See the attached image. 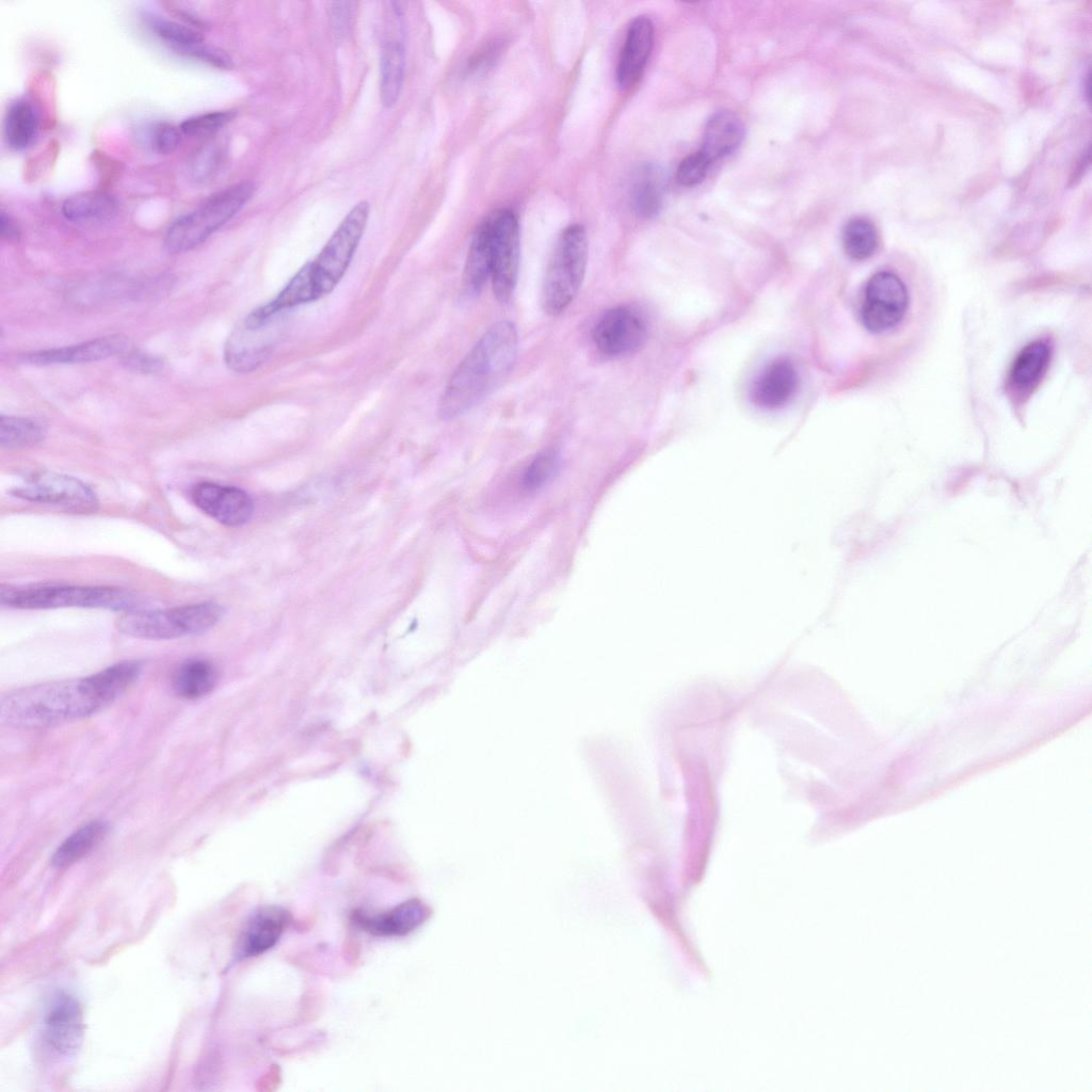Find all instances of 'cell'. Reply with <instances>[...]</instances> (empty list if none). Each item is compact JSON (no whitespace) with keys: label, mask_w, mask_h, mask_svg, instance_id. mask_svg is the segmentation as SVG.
<instances>
[{"label":"cell","mask_w":1092,"mask_h":1092,"mask_svg":"<svg viewBox=\"0 0 1092 1092\" xmlns=\"http://www.w3.org/2000/svg\"><path fill=\"white\" fill-rule=\"evenodd\" d=\"M222 615L223 608L219 604L203 601L163 610L128 611L117 619L116 627L133 638L171 640L204 632Z\"/></svg>","instance_id":"obj_7"},{"label":"cell","mask_w":1092,"mask_h":1092,"mask_svg":"<svg viewBox=\"0 0 1092 1092\" xmlns=\"http://www.w3.org/2000/svg\"><path fill=\"white\" fill-rule=\"evenodd\" d=\"M255 191L254 182L241 181L213 194L168 226L163 240L164 248L171 254H179L203 243L231 220Z\"/></svg>","instance_id":"obj_5"},{"label":"cell","mask_w":1092,"mask_h":1092,"mask_svg":"<svg viewBox=\"0 0 1092 1092\" xmlns=\"http://www.w3.org/2000/svg\"><path fill=\"white\" fill-rule=\"evenodd\" d=\"M44 1038L58 1055H75L83 1039V1013L80 1002L68 993H59L51 1000L44 1017Z\"/></svg>","instance_id":"obj_12"},{"label":"cell","mask_w":1092,"mask_h":1092,"mask_svg":"<svg viewBox=\"0 0 1092 1092\" xmlns=\"http://www.w3.org/2000/svg\"><path fill=\"white\" fill-rule=\"evenodd\" d=\"M798 373L787 359L769 364L756 379L752 400L760 407L775 410L786 405L796 395Z\"/></svg>","instance_id":"obj_20"},{"label":"cell","mask_w":1092,"mask_h":1092,"mask_svg":"<svg viewBox=\"0 0 1092 1092\" xmlns=\"http://www.w3.org/2000/svg\"><path fill=\"white\" fill-rule=\"evenodd\" d=\"M370 205H354L319 254L305 263L274 299L252 310L248 324H267L283 310L316 302L330 294L344 276L367 227Z\"/></svg>","instance_id":"obj_2"},{"label":"cell","mask_w":1092,"mask_h":1092,"mask_svg":"<svg viewBox=\"0 0 1092 1092\" xmlns=\"http://www.w3.org/2000/svg\"><path fill=\"white\" fill-rule=\"evenodd\" d=\"M402 16L403 13L399 15L392 31H386L381 46L380 96L386 108L392 107L398 101L403 84L405 45Z\"/></svg>","instance_id":"obj_18"},{"label":"cell","mask_w":1092,"mask_h":1092,"mask_svg":"<svg viewBox=\"0 0 1092 1092\" xmlns=\"http://www.w3.org/2000/svg\"><path fill=\"white\" fill-rule=\"evenodd\" d=\"M1 224V236L6 239H16L18 236V228L14 220L4 211H1L0 216Z\"/></svg>","instance_id":"obj_39"},{"label":"cell","mask_w":1092,"mask_h":1092,"mask_svg":"<svg viewBox=\"0 0 1092 1092\" xmlns=\"http://www.w3.org/2000/svg\"><path fill=\"white\" fill-rule=\"evenodd\" d=\"M215 665L204 658L183 661L173 675L175 694L184 700H196L209 694L218 684Z\"/></svg>","instance_id":"obj_24"},{"label":"cell","mask_w":1092,"mask_h":1092,"mask_svg":"<svg viewBox=\"0 0 1092 1092\" xmlns=\"http://www.w3.org/2000/svg\"><path fill=\"white\" fill-rule=\"evenodd\" d=\"M225 158V149L221 142L211 141L198 148L192 156L188 172L192 180L203 183L210 180L219 172Z\"/></svg>","instance_id":"obj_32"},{"label":"cell","mask_w":1092,"mask_h":1092,"mask_svg":"<svg viewBox=\"0 0 1092 1092\" xmlns=\"http://www.w3.org/2000/svg\"><path fill=\"white\" fill-rule=\"evenodd\" d=\"M423 903L411 899L394 909L379 914L355 912L353 919L364 931L375 936L405 935L419 927L427 918Z\"/></svg>","instance_id":"obj_19"},{"label":"cell","mask_w":1092,"mask_h":1092,"mask_svg":"<svg viewBox=\"0 0 1092 1092\" xmlns=\"http://www.w3.org/2000/svg\"><path fill=\"white\" fill-rule=\"evenodd\" d=\"M588 237L580 224L560 234L549 258L542 289L546 314L558 316L573 302L582 285L588 263Z\"/></svg>","instance_id":"obj_6"},{"label":"cell","mask_w":1092,"mask_h":1092,"mask_svg":"<svg viewBox=\"0 0 1092 1092\" xmlns=\"http://www.w3.org/2000/svg\"><path fill=\"white\" fill-rule=\"evenodd\" d=\"M129 350V339L123 335H109L78 344L29 353L23 362L35 366L97 362Z\"/></svg>","instance_id":"obj_15"},{"label":"cell","mask_w":1092,"mask_h":1092,"mask_svg":"<svg viewBox=\"0 0 1092 1092\" xmlns=\"http://www.w3.org/2000/svg\"><path fill=\"white\" fill-rule=\"evenodd\" d=\"M144 139L152 150L167 155L178 147L180 133L173 125L158 122L147 127Z\"/></svg>","instance_id":"obj_35"},{"label":"cell","mask_w":1092,"mask_h":1092,"mask_svg":"<svg viewBox=\"0 0 1092 1092\" xmlns=\"http://www.w3.org/2000/svg\"><path fill=\"white\" fill-rule=\"evenodd\" d=\"M115 205L114 198L106 192H83L64 200L62 214L73 222L103 219L114 212Z\"/></svg>","instance_id":"obj_28"},{"label":"cell","mask_w":1092,"mask_h":1092,"mask_svg":"<svg viewBox=\"0 0 1092 1092\" xmlns=\"http://www.w3.org/2000/svg\"><path fill=\"white\" fill-rule=\"evenodd\" d=\"M183 53L219 68H229L232 66L231 60L226 53L204 43L188 49Z\"/></svg>","instance_id":"obj_38"},{"label":"cell","mask_w":1092,"mask_h":1092,"mask_svg":"<svg viewBox=\"0 0 1092 1092\" xmlns=\"http://www.w3.org/2000/svg\"><path fill=\"white\" fill-rule=\"evenodd\" d=\"M37 128V112L30 101L19 99L9 107L4 118V138L12 149L27 148L33 142Z\"/></svg>","instance_id":"obj_27"},{"label":"cell","mask_w":1092,"mask_h":1092,"mask_svg":"<svg viewBox=\"0 0 1092 1092\" xmlns=\"http://www.w3.org/2000/svg\"><path fill=\"white\" fill-rule=\"evenodd\" d=\"M743 138L741 119L728 110L718 111L705 125L700 151L713 163L734 152Z\"/></svg>","instance_id":"obj_22"},{"label":"cell","mask_w":1092,"mask_h":1092,"mask_svg":"<svg viewBox=\"0 0 1092 1092\" xmlns=\"http://www.w3.org/2000/svg\"><path fill=\"white\" fill-rule=\"evenodd\" d=\"M45 434V428L36 420L4 415L0 418V444L3 448L34 446L44 439Z\"/></svg>","instance_id":"obj_29"},{"label":"cell","mask_w":1092,"mask_h":1092,"mask_svg":"<svg viewBox=\"0 0 1092 1092\" xmlns=\"http://www.w3.org/2000/svg\"><path fill=\"white\" fill-rule=\"evenodd\" d=\"M559 469V455L555 450H546L536 455L526 468L521 477V485L527 491H535L550 480Z\"/></svg>","instance_id":"obj_33"},{"label":"cell","mask_w":1092,"mask_h":1092,"mask_svg":"<svg viewBox=\"0 0 1092 1092\" xmlns=\"http://www.w3.org/2000/svg\"><path fill=\"white\" fill-rule=\"evenodd\" d=\"M646 339L643 317L629 306L608 309L593 330V340L600 353L623 356L638 351Z\"/></svg>","instance_id":"obj_11"},{"label":"cell","mask_w":1092,"mask_h":1092,"mask_svg":"<svg viewBox=\"0 0 1092 1092\" xmlns=\"http://www.w3.org/2000/svg\"><path fill=\"white\" fill-rule=\"evenodd\" d=\"M290 919L289 913L276 905L258 909L246 922L238 945L239 958L257 957L276 945Z\"/></svg>","instance_id":"obj_17"},{"label":"cell","mask_w":1092,"mask_h":1092,"mask_svg":"<svg viewBox=\"0 0 1092 1092\" xmlns=\"http://www.w3.org/2000/svg\"><path fill=\"white\" fill-rule=\"evenodd\" d=\"M908 304L909 293L900 277L887 271L878 272L865 288L863 324L872 333L886 332L902 320Z\"/></svg>","instance_id":"obj_10"},{"label":"cell","mask_w":1092,"mask_h":1092,"mask_svg":"<svg viewBox=\"0 0 1092 1092\" xmlns=\"http://www.w3.org/2000/svg\"><path fill=\"white\" fill-rule=\"evenodd\" d=\"M712 162L700 150L681 160L676 178L685 187L696 186L704 180Z\"/></svg>","instance_id":"obj_36"},{"label":"cell","mask_w":1092,"mask_h":1092,"mask_svg":"<svg viewBox=\"0 0 1092 1092\" xmlns=\"http://www.w3.org/2000/svg\"><path fill=\"white\" fill-rule=\"evenodd\" d=\"M1050 362L1047 343L1035 340L1025 346L1015 357L1008 378L1009 387L1019 397L1029 396L1044 378Z\"/></svg>","instance_id":"obj_21"},{"label":"cell","mask_w":1092,"mask_h":1092,"mask_svg":"<svg viewBox=\"0 0 1092 1092\" xmlns=\"http://www.w3.org/2000/svg\"><path fill=\"white\" fill-rule=\"evenodd\" d=\"M654 45V25L646 16L635 18L626 32L616 66V82L629 89L641 77Z\"/></svg>","instance_id":"obj_16"},{"label":"cell","mask_w":1092,"mask_h":1092,"mask_svg":"<svg viewBox=\"0 0 1092 1092\" xmlns=\"http://www.w3.org/2000/svg\"><path fill=\"white\" fill-rule=\"evenodd\" d=\"M121 362L127 370L143 374L156 373L164 367L160 356L130 349L121 355Z\"/></svg>","instance_id":"obj_37"},{"label":"cell","mask_w":1092,"mask_h":1092,"mask_svg":"<svg viewBox=\"0 0 1092 1092\" xmlns=\"http://www.w3.org/2000/svg\"><path fill=\"white\" fill-rule=\"evenodd\" d=\"M491 274V229L485 218L475 231L469 245L462 280L464 294L468 298L479 294Z\"/></svg>","instance_id":"obj_23"},{"label":"cell","mask_w":1092,"mask_h":1092,"mask_svg":"<svg viewBox=\"0 0 1092 1092\" xmlns=\"http://www.w3.org/2000/svg\"><path fill=\"white\" fill-rule=\"evenodd\" d=\"M109 824L103 820L86 822L55 849L51 864L55 868H66L91 853L107 836Z\"/></svg>","instance_id":"obj_25"},{"label":"cell","mask_w":1092,"mask_h":1092,"mask_svg":"<svg viewBox=\"0 0 1092 1092\" xmlns=\"http://www.w3.org/2000/svg\"><path fill=\"white\" fill-rule=\"evenodd\" d=\"M141 672V662L125 660L85 677L15 689L0 698V721L44 728L89 717L117 700Z\"/></svg>","instance_id":"obj_1"},{"label":"cell","mask_w":1092,"mask_h":1092,"mask_svg":"<svg viewBox=\"0 0 1092 1092\" xmlns=\"http://www.w3.org/2000/svg\"><path fill=\"white\" fill-rule=\"evenodd\" d=\"M842 244L847 255L855 260L870 257L878 245V234L873 224L864 218L850 220L842 232Z\"/></svg>","instance_id":"obj_30"},{"label":"cell","mask_w":1092,"mask_h":1092,"mask_svg":"<svg viewBox=\"0 0 1092 1092\" xmlns=\"http://www.w3.org/2000/svg\"><path fill=\"white\" fill-rule=\"evenodd\" d=\"M517 344V332L512 322L493 324L451 375L438 403V415L446 420L453 419L492 394L512 370Z\"/></svg>","instance_id":"obj_3"},{"label":"cell","mask_w":1092,"mask_h":1092,"mask_svg":"<svg viewBox=\"0 0 1092 1092\" xmlns=\"http://www.w3.org/2000/svg\"><path fill=\"white\" fill-rule=\"evenodd\" d=\"M146 19L148 27L157 36L181 53L204 43L203 35L191 27L155 15H149Z\"/></svg>","instance_id":"obj_31"},{"label":"cell","mask_w":1092,"mask_h":1092,"mask_svg":"<svg viewBox=\"0 0 1092 1092\" xmlns=\"http://www.w3.org/2000/svg\"><path fill=\"white\" fill-rule=\"evenodd\" d=\"M191 498L205 514L228 527L246 524L254 511L250 495L236 486L200 482L192 488Z\"/></svg>","instance_id":"obj_13"},{"label":"cell","mask_w":1092,"mask_h":1092,"mask_svg":"<svg viewBox=\"0 0 1092 1092\" xmlns=\"http://www.w3.org/2000/svg\"><path fill=\"white\" fill-rule=\"evenodd\" d=\"M664 179L662 172L653 164L641 166L632 179L630 203L633 211L642 218L656 215L662 206Z\"/></svg>","instance_id":"obj_26"},{"label":"cell","mask_w":1092,"mask_h":1092,"mask_svg":"<svg viewBox=\"0 0 1092 1092\" xmlns=\"http://www.w3.org/2000/svg\"><path fill=\"white\" fill-rule=\"evenodd\" d=\"M12 493L25 500L53 504L73 513H92L98 500L82 481L63 473L39 471L27 476Z\"/></svg>","instance_id":"obj_9"},{"label":"cell","mask_w":1092,"mask_h":1092,"mask_svg":"<svg viewBox=\"0 0 1092 1092\" xmlns=\"http://www.w3.org/2000/svg\"><path fill=\"white\" fill-rule=\"evenodd\" d=\"M271 323L251 326L241 321L232 330L224 347V360L230 370L246 373L264 362L273 348V337L267 328Z\"/></svg>","instance_id":"obj_14"},{"label":"cell","mask_w":1092,"mask_h":1092,"mask_svg":"<svg viewBox=\"0 0 1092 1092\" xmlns=\"http://www.w3.org/2000/svg\"><path fill=\"white\" fill-rule=\"evenodd\" d=\"M491 229L492 285L496 299L507 303L516 288L519 257V225L513 211L498 209L486 216Z\"/></svg>","instance_id":"obj_8"},{"label":"cell","mask_w":1092,"mask_h":1092,"mask_svg":"<svg viewBox=\"0 0 1092 1092\" xmlns=\"http://www.w3.org/2000/svg\"><path fill=\"white\" fill-rule=\"evenodd\" d=\"M0 600L19 609H54L66 607L100 608L133 611L138 598L131 592L113 587H80L58 583L29 585L1 584Z\"/></svg>","instance_id":"obj_4"},{"label":"cell","mask_w":1092,"mask_h":1092,"mask_svg":"<svg viewBox=\"0 0 1092 1092\" xmlns=\"http://www.w3.org/2000/svg\"><path fill=\"white\" fill-rule=\"evenodd\" d=\"M235 112L230 110L213 111L195 115L184 119L180 124V131L189 136H208L227 125L234 117Z\"/></svg>","instance_id":"obj_34"}]
</instances>
